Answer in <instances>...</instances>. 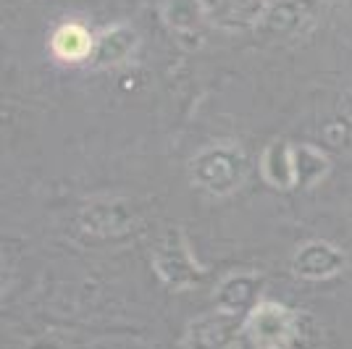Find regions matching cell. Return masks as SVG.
Instances as JSON below:
<instances>
[{
	"label": "cell",
	"mask_w": 352,
	"mask_h": 349,
	"mask_svg": "<svg viewBox=\"0 0 352 349\" xmlns=\"http://www.w3.org/2000/svg\"><path fill=\"white\" fill-rule=\"evenodd\" d=\"M347 268V255L323 239H313L300 245L292 258L294 276L305 278V281H326V278L339 276Z\"/></svg>",
	"instance_id": "obj_6"
},
{
	"label": "cell",
	"mask_w": 352,
	"mask_h": 349,
	"mask_svg": "<svg viewBox=\"0 0 352 349\" xmlns=\"http://www.w3.org/2000/svg\"><path fill=\"white\" fill-rule=\"evenodd\" d=\"M300 331V315L274 300H261L245 320V336L252 349H294Z\"/></svg>",
	"instance_id": "obj_3"
},
{
	"label": "cell",
	"mask_w": 352,
	"mask_h": 349,
	"mask_svg": "<svg viewBox=\"0 0 352 349\" xmlns=\"http://www.w3.org/2000/svg\"><path fill=\"white\" fill-rule=\"evenodd\" d=\"M248 168L250 160L242 145H236L232 139H221L203 147L190 160V179L195 187H200L208 194L226 197L242 187Z\"/></svg>",
	"instance_id": "obj_1"
},
{
	"label": "cell",
	"mask_w": 352,
	"mask_h": 349,
	"mask_svg": "<svg viewBox=\"0 0 352 349\" xmlns=\"http://www.w3.org/2000/svg\"><path fill=\"white\" fill-rule=\"evenodd\" d=\"M245 315L210 310L187 323L182 347L184 349H232L245 336Z\"/></svg>",
	"instance_id": "obj_4"
},
{
	"label": "cell",
	"mask_w": 352,
	"mask_h": 349,
	"mask_svg": "<svg viewBox=\"0 0 352 349\" xmlns=\"http://www.w3.org/2000/svg\"><path fill=\"white\" fill-rule=\"evenodd\" d=\"M30 349H56L53 344H47V341H37L34 347H30Z\"/></svg>",
	"instance_id": "obj_14"
},
{
	"label": "cell",
	"mask_w": 352,
	"mask_h": 349,
	"mask_svg": "<svg viewBox=\"0 0 352 349\" xmlns=\"http://www.w3.org/2000/svg\"><path fill=\"white\" fill-rule=\"evenodd\" d=\"M331 171V160L316 145H300L294 147V179L297 187L310 190L316 184H321Z\"/></svg>",
	"instance_id": "obj_12"
},
{
	"label": "cell",
	"mask_w": 352,
	"mask_h": 349,
	"mask_svg": "<svg viewBox=\"0 0 352 349\" xmlns=\"http://www.w3.org/2000/svg\"><path fill=\"white\" fill-rule=\"evenodd\" d=\"M137 45H140V37L129 24H113V27H108L95 37V50H92L89 66L92 69L121 66L134 56Z\"/></svg>",
	"instance_id": "obj_9"
},
{
	"label": "cell",
	"mask_w": 352,
	"mask_h": 349,
	"mask_svg": "<svg viewBox=\"0 0 352 349\" xmlns=\"http://www.w3.org/2000/svg\"><path fill=\"white\" fill-rule=\"evenodd\" d=\"M206 16L203 0H163V21L179 34H197Z\"/></svg>",
	"instance_id": "obj_13"
},
{
	"label": "cell",
	"mask_w": 352,
	"mask_h": 349,
	"mask_svg": "<svg viewBox=\"0 0 352 349\" xmlns=\"http://www.w3.org/2000/svg\"><path fill=\"white\" fill-rule=\"evenodd\" d=\"M318 0H274L258 14L255 30L263 37H289L308 21Z\"/></svg>",
	"instance_id": "obj_8"
},
{
	"label": "cell",
	"mask_w": 352,
	"mask_h": 349,
	"mask_svg": "<svg viewBox=\"0 0 352 349\" xmlns=\"http://www.w3.org/2000/svg\"><path fill=\"white\" fill-rule=\"evenodd\" d=\"M153 271L163 284L174 291H190L203 284L206 268L195 260L190 242L182 229H168L161 236L158 247L153 249Z\"/></svg>",
	"instance_id": "obj_2"
},
{
	"label": "cell",
	"mask_w": 352,
	"mask_h": 349,
	"mask_svg": "<svg viewBox=\"0 0 352 349\" xmlns=\"http://www.w3.org/2000/svg\"><path fill=\"white\" fill-rule=\"evenodd\" d=\"M95 50V34L76 21H66L50 37V53L63 63H82L92 58Z\"/></svg>",
	"instance_id": "obj_10"
},
{
	"label": "cell",
	"mask_w": 352,
	"mask_h": 349,
	"mask_svg": "<svg viewBox=\"0 0 352 349\" xmlns=\"http://www.w3.org/2000/svg\"><path fill=\"white\" fill-rule=\"evenodd\" d=\"M261 174L276 190H292L297 187L294 179V147L287 139L268 142L261 155Z\"/></svg>",
	"instance_id": "obj_11"
},
{
	"label": "cell",
	"mask_w": 352,
	"mask_h": 349,
	"mask_svg": "<svg viewBox=\"0 0 352 349\" xmlns=\"http://www.w3.org/2000/svg\"><path fill=\"white\" fill-rule=\"evenodd\" d=\"M137 223V213L129 200H92L79 210V226L82 232L92 236L113 239L121 234H129Z\"/></svg>",
	"instance_id": "obj_5"
},
{
	"label": "cell",
	"mask_w": 352,
	"mask_h": 349,
	"mask_svg": "<svg viewBox=\"0 0 352 349\" xmlns=\"http://www.w3.org/2000/svg\"><path fill=\"white\" fill-rule=\"evenodd\" d=\"M261 291H263V276L255 271H234L229 276L221 278V284L216 286L213 302L216 310L223 313H234V315H245L255 310V305L261 302Z\"/></svg>",
	"instance_id": "obj_7"
}]
</instances>
